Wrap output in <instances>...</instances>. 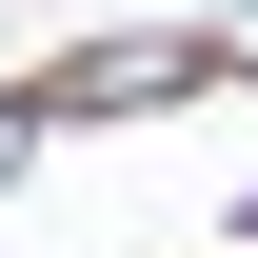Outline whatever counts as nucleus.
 Listing matches in <instances>:
<instances>
[{
    "instance_id": "nucleus-1",
    "label": "nucleus",
    "mask_w": 258,
    "mask_h": 258,
    "mask_svg": "<svg viewBox=\"0 0 258 258\" xmlns=\"http://www.w3.org/2000/svg\"><path fill=\"white\" fill-rule=\"evenodd\" d=\"M159 99H199V40H99L40 80V119H159Z\"/></svg>"
}]
</instances>
